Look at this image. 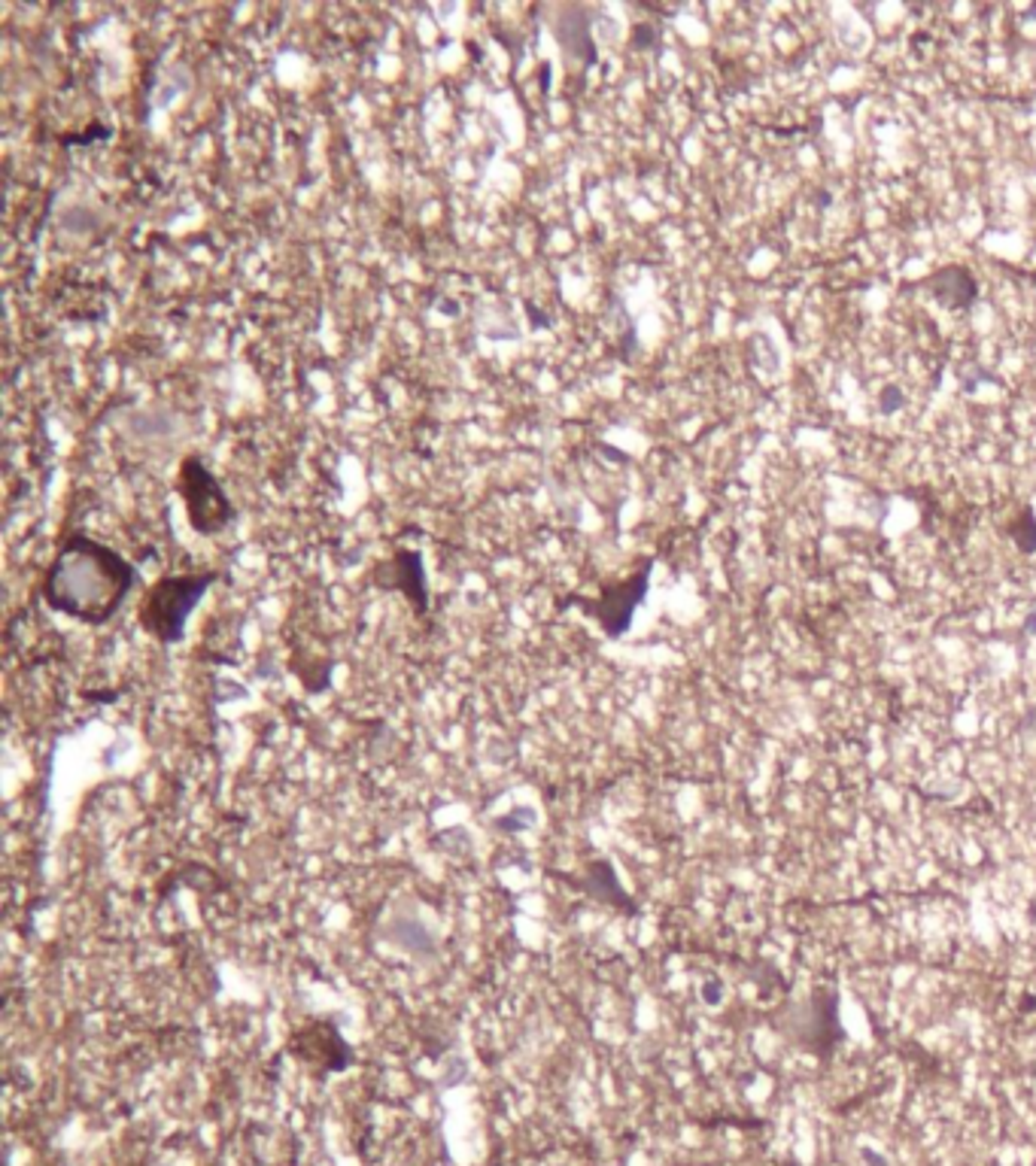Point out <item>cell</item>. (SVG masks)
<instances>
[{"label": "cell", "mask_w": 1036, "mask_h": 1166, "mask_svg": "<svg viewBox=\"0 0 1036 1166\" xmlns=\"http://www.w3.org/2000/svg\"><path fill=\"white\" fill-rule=\"evenodd\" d=\"M134 583L138 568L125 556L89 534H71L46 574L43 596L74 620L101 626L119 614Z\"/></svg>", "instance_id": "6da1fadb"}, {"label": "cell", "mask_w": 1036, "mask_h": 1166, "mask_svg": "<svg viewBox=\"0 0 1036 1166\" xmlns=\"http://www.w3.org/2000/svg\"><path fill=\"white\" fill-rule=\"evenodd\" d=\"M216 581V574H180V578L158 581L143 601L140 623L146 632H153L158 641H180L186 632L189 614L195 611L201 596Z\"/></svg>", "instance_id": "7a4b0ae2"}, {"label": "cell", "mask_w": 1036, "mask_h": 1166, "mask_svg": "<svg viewBox=\"0 0 1036 1166\" xmlns=\"http://www.w3.org/2000/svg\"><path fill=\"white\" fill-rule=\"evenodd\" d=\"M180 486H183V499L189 507V519H192V526L198 532L213 534L235 519V507H231L228 496L222 492L220 480L207 471V465L201 459L195 456L186 459Z\"/></svg>", "instance_id": "3957f363"}, {"label": "cell", "mask_w": 1036, "mask_h": 1166, "mask_svg": "<svg viewBox=\"0 0 1036 1166\" xmlns=\"http://www.w3.org/2000/svg\"><path fill=\"white\" fill-rule=\"evenodd\" d=\"M648 574H650V562H645V568L638 574H633L630 581H623L617 586H608L602 593V599H596V601L584 599L581 608L587 614H593L611 638L623 635L626 626H630V620H633L635 608H638V601H642L645 593H648Z\"/></svg>", "instance_id": "277c9868"}, {"label": "cell", "mask_w": 1036, "mask_h": 1166, "mask_svg": "<svg viewBox=\"0 0 1036 1166\" xmlns=\"http://www.w3.org/2000/svg\"><path fill=\"white\" fill-rule=\"evenodd\" d=\"M924 283L933 286V298L939 304L954 307V310L958 307L970 310L978 301V286L966 268H943V271H936L933 277H927Z\"/></svg>", "instance_id": "5b68a950"}, {"label": "cell", "mask_w": 1036, "mask_h": 1166, "mask_svg": "<svg viewBox=\"0 0 1036 1166\" xmlns=\"http://www.w3.org/2000/svg\"><path fill=\"white\" fill-rule=\"evenodd\" d=\"M1009 534H1012V541H1015L1025 553H1033V550H1036V519H1033L1030 507H1025V511H1021V514L1012 519V523H1009Z\"/></svg>", "instance_id": "8992f818"}, {"label": "cell", "mask_w": 1036, "mask_h": 1166, "mask_svg": "<svg viewBox=\"0 0 1036 1166\" xmlns=\"http://www.w3.org/2000/svg\"><path fill=\"white\" fill-rule=\"evenodd\" d=\"M903 402H906V398L899 395V389H888V392L881 395V407L888 410V414H894V410L903 407Z\"/></svg>", "instance_id": "52a82bcc"}]
</instances>
